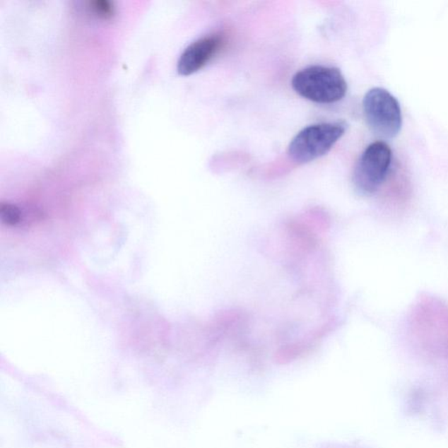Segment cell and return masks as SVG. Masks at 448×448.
<instances>
[{
  "mask_svg": "<svg viewBox=\"0 0 448 448\" xmlns=\"http://www.w3.org/2000/svg\"><path fill=\"white\" fill-rule=\"evenodd\" d=\"M345 130L341 123L317 124L304 128L290 143L288 155L299 164L317 160L332 149Z\"/></svg>",
  "mask_w": 448,
  "mask_h": 448,
  "instance_id": "2",
  "label": "cell"
},
{
  "mask_svg": "<svg viewBox=\"0 0 448 448\" xmlns=\"http://www.w3.org/2000/svg\"><path fill=\"white\" fill-rule=\"evenodd\" d=\"M293 89L301 97L318 104H333L347 93L346 80L339 69L311 66L297 72L292 79Z\"/></svg>",
  "mask_w": 448,
  "mask_h": 448,
  "instance_id": "1",
  "label": "cell"
},
{
  "mask_svg": "<svg viewBox=\"0 0 448 448\" xmlns=\"http://www.w3.org/2000/svg\"><path fill=\"white\" fill-rule=\"evenodd\" d=\"M4 222L10 225H16L20 222L21 214L20 209L10 204H2L1 211H0Z\"/></svg>",
  "mask_w": 448,
  "mask_h": 448,
  "instance_id": "7",
  "label": "cell"
},
{
  "mask_svg": "<svg viewBox=\"0 0 448 448\" xmlns=\"http://www.w3.org/2000/svg\"><path fill=\"white\" fill-rule=\"evenodd\" d=\"M391 160V149L387 143L377 141L367 146L355 167V189L362 194L377 192L387 178Z\"/></svg>",
  "mask_w": 448,
  "mask_h": 448,
  "instance_id": "4",
  "label": "cell"
},
{
  "mask_svg": "<svg viewBox=\"0 0 448 448\" xmlns=\"http://www.w3.org/2000/svg\"><path fill=\"white\" fill-rule=\"evenodd\" d=\"M367 124L382 138H392L402 127V112L396 98L383 88H373L362 101Z\"/></svg>",
  "mask_w": 448,
  "mask_h": 448,
  "instance_id": "3",
  "label": "cell"
},
{
  "mask_svg": "<svg viewBox=\"0 0 448 448\" xmlns=\"http://www.w3.org/2000/svg\"><path fill=\"white\" fill-rule=\"evenodd\" d=\"M225 43L222 33L196 40L186 47L179 58L177 69L179 74L189 76L203 69Z\"/></svg>",
  "mask_w": 448,
  "mask_h": 448,
  "instance_id": "5",
  "label": "cell"
},
{
  "mask_svg": "<svg viewBox=\"0 0 448 448\" xmlns=\"http://www.w3.org/2000/svg\"><path fill=\"white\" fill-rule=\"evenodd\" d=\"M90 6L95 16L102 18V19H109L115 12L113 3L109 0H95V1L90 2Z\"/></svg>",
  "mask_w": 448,
  "mask_h": 448,
  "instance_id": "6",
  "label": "cell"
}]
</instances>
